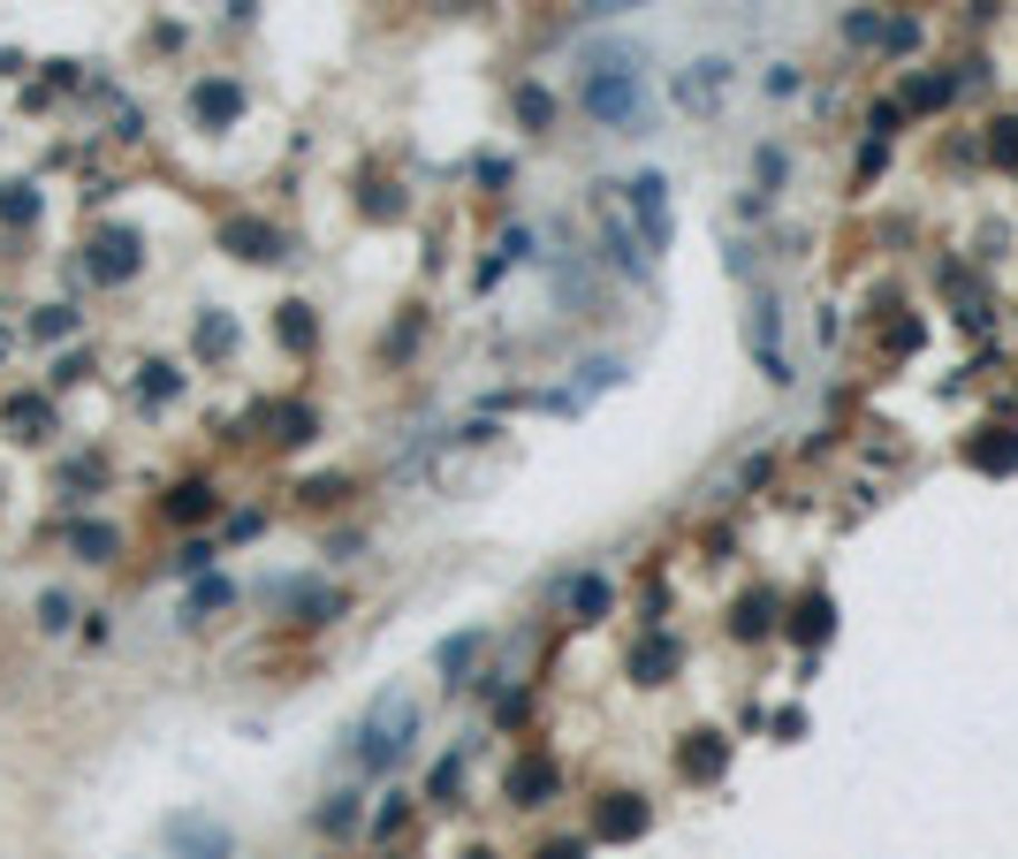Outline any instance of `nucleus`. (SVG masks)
I'll use <instances>...</instances> for the list:
<instances>
[{
  "mask_svg": "<svg viewBox=\"0 0 1018 859\" xmlns=\"http://www.w3.org/2000/svg\"><path fill=\"white\" fill-rule=\"evenodd\" d=\"M578 99H586V115H600V123L624 129V137H638V129L654 123V107H646V77H638L632 53H616V61H594V69L578 77Z\"/></svg>",
  "mask_w": 1018,
  "mask_h": 859,
  "instance_id": "f257e3e1",
  "label": "nucleus"
},
{
  "mask_svg": "<svg viewBox=\"0 0 1018 859\" xmlns=\"http://www.w3.org/2000/svg\"><path fill=\"white\" fill-rule=\"evenodd\" d=\"M168 845H175L183 859H228V852H236L228 821H213V814H175V821H168Z\"/></svg>",
  "mask_w": 1018,
  "mask_h": 859,
  "instance_id": "20e7f679",
  "label": "nucleus"
},
{
  "mask_svg": "<svg viewBox=\"0 0 1018 859\" xmlns=\"http://www.w3.org/2000/svg\"><path fill=\"white\" fill-rule=\"evenodd\" d=\"M1004 160H1018V123H1004Z\"/></svg>",
  "mask_w": 1018,
  "mask_h": 859,
  "instance_id": "5701e85b",
  "label": "nucleus"
},
{
  "mask_svg": "<svg viewBox=\"0 0 1018 859\" xmlns=\"http://www.w3.org/2000/svg\"><path fill=\"white\" fill-rule=\"evenodd\" d=\"M137 252H145L137 228H107V236L91 244V274H99V282H123V274H137Z\"/></svg>",
  "mask_w": 1018,
  "mask_h": 859,
  "instance_id": "39448f33",
  "label": "nucleus"
},
{
  "mask_svg": "<svg viewBox=\"0 0 1018 859\" xmlns=\"http://www.w3.org/2000/svg\"><path fill=\"white\" fill-rule=\"evenodd\" d=\"M411 731H419V700H411V692H388L381 707L358 723L350 761H358V769H388V761H403V753H411Z\"/></svg>",
  "mask_w": 1018,
  "mask_h": 859,
  "instance_id": "f03ea898",
  "label": "nucleus"
},
{
  "mask_svg": "<svg viewBox=\"0 0 1018 859\" xmlns=\"http://www.w3.org/2000/svg\"><path fill=\"white\" fill-rule=\"evenodd\" d=\"M471 859H487V852H471Z\"/></svg>",
  "mask_w": 1018,
  "mask_h": 859,
  "instance_id": "a878e982",
  "label": "nucleus"
},
{
  "mask_svg": "<svg viewBox=\"0 0 1018 859\" xmlns=\"http://www.w3.org/2000/svg\"><path fill=\"white\" fill-rule=\"evenodd\" d=\"M600 236H608V258H616V266H638V274L654 266V258H646V244L624 228V206H616V198H600Z\"/></svg>",
  "mask_w": 1018,
  "mask_h": 859,
  "instance_id": "423d86ee",
  "label": "nucleus"
},
{
  "mask_svg": "<svg viewBox=\"0 0 1018 859\" xmlns=\"http://www.w3.org/2000/svg\"><path fill=\"white\" fill-rule=\"evenodd\" d=\"M471 654H479V632H464V640H449V646H441V670H449V677H457V670H464Z\"/></svg>",
  "mask_w": 1018,
  "mask_h": 859,
  "instance_id": "f3484780",
  "label": "nucleus"
},
{
  "mask_svg": "<svg viewBox=\"0 0 1018 859\" xmlns=\"http://www.w3.org/2000/svg\"><path fill=\"white\" fill-rule=\"evenodd\" d=\"M624 206L638 214V244H646V258L669 252V183H662V175H638L632 191H624Z\"/></svg>",
  "mask_w": 1018,
  "mask_h": 859,
  "instance_id": "7ed1b4c3",
  "label": "nucleus"
},
{
  "mask_svg": "<svg viewBox=\"0 0 1018 859\" xmlns=\"http://www.w3.org/2000/svg\"><path fill=\"white\" fill-rule=\"evenodd\" d=\"M282 343H312V320H304V304H282Z\"/></svg>",
  "mask_w": 1018,
  "mask_h": 859,
  "instance_id": "a211bd4d",
  "label": "nucleus"
},
{
  "mask_svg": "<svg viewBox=\"0 0 1018 859\" xmlns=\"http://www.w3.org/2000/svg\"><path fill=\"white\" fill-rule=\"evenodd\" d=\"M600 829H608V837H638V829H646V807H608V814H600Z\"/></svg>",
  "mask_w": 1018,
  "mask_h": 859,
  "instance_id": "ddd939ff",
  "label": "nucleus"
},
{
  "mask_svg": "<svg viewBox=\"0 0 1018 859\" xmlns=\"http://www.w3.org/2000/svg\"><path fill=\"white\" fill-rule=\"evenodd\" d=\"M540 859H586V852H578V845H555V852H540Z\"/></svg>",
  "mask_w": 1018,
  "mask_h": 859,
  "instance_id": "b1692460",
  "label": "nucleus"
},
{
  "mask_svg": "<svg viewBox=\"0 0 1018 859\" xmlns=\"http://www.w3.org/2000/svg\"><path fill=\"white\" fill-rule=\"evenodd\" d=\"M206 510H213L206 479H190V487H175V495H168V517H206Z\"/></svg>",
  "mask_w": 1018,
  "mask_h": 859,
  "instance_id": "f8f14e48",
  "label": "nucleus"
},
{
  "mask_svg": "<svg viewBox=\"0 0 1018 859\" xmlns=\"http://www.w3.org/2000/svg\"><path fill=\"white\" fill-rule=\"evenodd\" d=\"M221 244H228L236 258H282V236H274L266 221H228V228H221Z\"/></svg>",
  "mask_w": 1018,
  "mask_h": 859,
  "instance_id": "0eeeda50",
  "label": "nucleus"
},
{
  "mask_svg": "<svg viewBox=\"0 0 1018 859\" xmlns=\"http://www.w3.org/2000/svg\"><path fill=\"white\" fill-rule=\"evenodd\" d=\"M0 358H8V328H0Z\"/></svg>",
  "mask_w": 1018,
  "mask_h": 859,
  "instance_id": "393cba45",
  "label": "nucleus"
},
{
  "mask_svg": "<svg viewBox=\"0 0 1018 859\" xmlns=\"http://www.w3.org/2000/svg\"><path fill=\"white\" fill-rule=\"evenodd\" d=\"M0 221H8V228H31V221H39V191H31V183H0Z\"/></svg>",
  "mask_w": 1018,
  "mask_h": 859,
  "instance_id": "9d476101",
  "label": "nucleus"
},
{
  "mask_svg": "<svg viewBox=\"0 0 1018 859\" xmlns=\"http://www.w3.org/2000/svg\"><path fill=\"white\" fill-rule=\"evenodd\" d=\"M684 769L715 775V769H722V745H715V738H707V745H684Z\"/></svg>",
  "mask_w": 1018,
  "mask_h": 859,
  "instance_id": "6ab92c4d",
  "label": "nucleus"
},
{
  "mask_svg": "<svg viewBox=\"0 0 1018 859\" xmlns=\"http://www.w3.org/2000/svg\"><path fill=\"white\" fill-rule=\"evenodd\" d=\"M578 608H586V616H600V608H608V586H600V578H586V586H578Z\"/></svg>",
  "mask_w": 1018,
  "mask_h": 859,
  "instance_id": "4be33fe9",
  "label": "nucleus"
},
{
  "mask_svg": "<svg viewBox=\"0 0 1018 859\" xmlns=\"http://www.w3.org/2000/svg\"><path fill=\"white\" fill-rule=\"evenodd\" d=\"M190 107H198L206 123H228V115L244 107V91H236V85H221V77H206V85L190 91Z\"/></svg>",
  "mask_w": 1018,
  "mask_h": 859,
  "instance_id": "1a4fd4ad",
  "label": "nucleus"
},
{
  "mask_svg": "<svg viewBox=\"0 0 1018 859\" xmlns=\"http://www.w3.org/2000/svg\"><path fill=\"white\" fill-rule=\"evenodd\" d=\"M221 602H228V586H221V578H206V586L190 594V616H206V608H221Z\"/></svg>",
  "mask_w": 1018,
  "mask_h": 859,
  "instance_id": "412c9836",
  "label": "nucleus"
},
{
  "mask_svg": "<svg viewBox=\"0 0 1018 859\" xmlns=\"http://www.w3.org/2000/svg\"><path fill=\"white\" fill-rule=\"evenodd\" d=\"M31 328H39V335H77V312H69V304H46Z\"/></svg>",
  "mask_w": 1018,
  "mask_h": 859,
  "instance_id": "dca6fc26",
  "label": "nucleus"
},
{
  "mask_svg": "<svg viewBox=\"0 0 1018 859\" xmlns=\"http://www.w3.org/2000/svg\"><path fill=\"white\" fill-rule=\"evenodd\" d=\"M175 388H183V373H175V365H145V403H168Z\"/></svg>",
  "mask_w": 1018,
  "mask_h": 859,
  "instance_id": "2eb2a0df",
  "label": "nucleus"
},
{
  "mask_svg": "<svg viewBox=\"0 0 1018 859\" xmlns=\"http://www.w3.org/2000/svg\"><path fill=\"white\" fill-rule=\"evenodd\" d=\"M69 548H77L85 563H107L115 548H123V533H115V525H99V517H77V525H69Z\"/></svg>",
  "mask_w": 1018,
  "mask_h": 859,
  "instance_id": "6e6552de",
  "label": "nucleus"
},
{
  "mask_svg": "<svg viewBox=\"0 0 1018 859\" xmlns=\"http://www.w3.org/2000/svg\"><path fill=\"white\" fill-rule=\"evenodd\" d=\"M228 343H236V328H228L221 312H213V320H198V350H206V358H221Z\"/></svg>",
  "mask_w": 1018,
  "mask_h": 859,
  "instance_id": "4468645a",
  "label": "nucleus"
},
{
  "mask_svg": "<svg viewBox=\"0 0 1018 859\" xmlns=\"http://www.w3.org/2000/svg\"><path fill=\"white\" fill-rule=\"evenodd\" d=\"M509 791H517L525 807H540V791H555V769H548V761H525V769L509 775Z\"/></svg>",
  "mask_w": 1018,
  "mask_h": 859,
  "instance_id": "9b49d317",
  "label": "nucleus"
},
{
  "mask_svg": "<svg viewBox=\"0 0 1018 859\" xmlns=\"http://www.w3.org/2000/svg\"><path fill=\"white\" fill-rule=\"evenodd\" d=\"M69 616H77V608H69V594H46V602H39V624H46V632H61Z\"/></svg>",
  "mask_w": 1018,
  "mask_h": 859,
  "instance_id": "aec40b11",
  "label": "nucleus"
}]
</instances>
